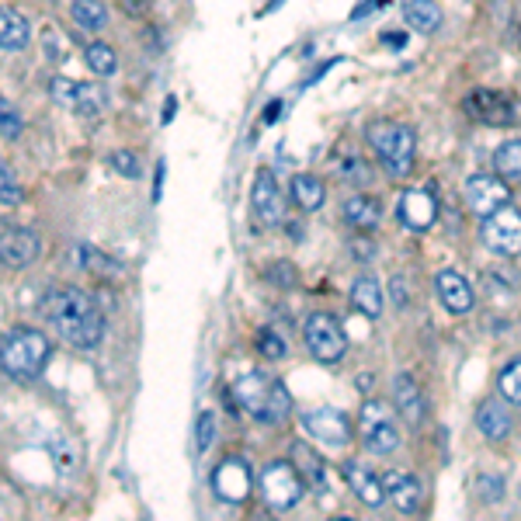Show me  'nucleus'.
<instances>
[{
    "label": "nucleus",
    "mask_w": 521,
    "mask_h": 521,
    "mask_svg": "<svg viewBox=\"0 0 521 521\" xmlns=\"http://www.w3.org/2000/svg\"><path fill=\"white\" fill-rule=\"evenodd\" d=\"M46 317L73 348H98L105 337V317L84 289H56L46 296Z\"/></svg>",
    "instance_id": "obj_1"
},
{
    "label": "nucleus",
    "mask_w": 521,
    "mask_h": 521,
    "mask_svg": "<svg viewBox=\"0 0 521 521\" xmlns=\"http://www.w3.org/2000/svg\"><path fill=\"white\" fill-rule=\"evenodd\" d=\"M49 355H53V344L35 327L7 330L4 344H0V365H4V376L14 379V383H32V379H39Z\"/></svg>",
    "instance_id": "obj_2"
},
{
    "label": "nucleus",
    "mask_w": 521,
    "mask_h": 521,
    "mask_svg": "<svg viewBox=\"0 0 521 521\" xmlns=\"http://www.w3.org/2000/svg\"><path fill=\"white\" fill-rule=\"evenodd\" d=\"M233 396L247 414L264 424H282L292 410V396L285 383L275 376H264V372H244L240 379H233Z\"/></svg>",
    "instance_id": "obj_3"
},
{
    "label": "nucleus",
    "mask_w": 521,
    "mask_h": 521,
    "mask_svg": "<svg viewBox=\"0 0 521 521\" xmlns=\"http://www.w3.org/2000/svg\"><path fill=\"white\" fill-rule=\"evenodd\" d=\"M369 143L390 178H407L417 150L414 129L403 122H376V126H369Z\"/></svg>",
    "instance_id": "obj_4"
},
{
    "label": "nucleus",
    "mask_w": 521,
    "mask_h": 521,
    "mask_svg": "<svg viewBox=\"0 0 521 521\" xmlns=\"http://www.w3.org/2000/svg\"><path fill=\"white\" fill-rule=\"evenodd\" d=\"M306 480L296 469V462H268L261 473V497L268 508L275 511H292L299 501H303Z\"/></svg>",
    "instance_id": "obj_5"
},
{
    "label": "nucleus",
    "mask_w": 521,
    "mask_h": 521,
    "mask_svg": "<svg viewBox=\"0 0 521 521\" xmlns=\"http://www.w3.org/2000/svg\"><path fill=\"white\" fill-rule=\"evenodd\" d=\"M480 240L487 251L501 254V258H518L521 254V212L508 202L497 212H490V216H483Z\"/></svg>",
    "instance_id": "obj_6"
},
{
    "label": "nucleus",
    "mask_w": 521,
    "mask_h": 521,
    "mask_svg": "<svg viewBox=\"0 0 521 521\" xmlns=\"http://www.w3.org/2000/svg\"><path fill=\"white\" fill-rule=\"evenodd\" d=\"M358 435H362L365 449L376 452V456H386L400 445V428H396L390 407L379 400H365L362 414H358Z\"/></svg>",
    "instance_id": "obj_7"
},
{
    "label": "nucleus",
    "mask_w": 521,
    "mask_h": 521,
    "mask_svg": "<svg viewBox=\"0 0 521 521\" xmlns=\"http://www.w3.org/2000/svg\"><path fill=\"white\" fill-rule=\"evenodd\" d=\"M303 337H306V348L313 351V358H320V362H327V365L341 362L344 351H348L344 327L337 324L330 313H310L303 324Z\"/></svg>",
    "instance_id": "obj_8"
},
{
    "label": "nucleus",
    "mask_w": 521,
    "mask_h": 521,
    "mask_svg": "<svg viewBox=\"0 0 521 521\" xmlns=\"http://www.w3.org/2000/svg\"><path fill=\"white\" fill-rule=\"evenodd\" d=\"M396 219L407 230H431L438 223V195L435 188H407L396 198Z\"/></svg>",
    "instance_id": "obj_9"
},
{
    "label": "nucleus",
    "mask_w": 521,
    "mask_h": 521,
    "mask_svg": "<svg viewBox=\"0 0 521 521\" xmlns=\"http://www.w3.org/2000/svg\"><path fill=\"white\" fill-rule=\"evenodd\" d=\"M508 198H511V185L501 174H473V178L466 181V205L469 212H476L480 219L497 212L501 205H508Z\"/></svg>",
    "instance_id": "obj_10"
},
{
    "label": "nucleus",
    "mask_w": 521,
    "mask_h": 521,
    "mask_svg": "<svg viewBox=\"0 0 521 521\" xmlns=\"http://www.w3.org/2000/svg\"><path fill=\"white\" fill-rule=\"evenodd\" d=\"M39 254H42V240L35 230H25V226H4L0 230V261H4V268L21 271Z\"/></svg>",
    "instance_id": "obj_11"
},
{
    "label": "nucleus",
    "mask_w": 521,
    "mask_h": 521,
    "mask_svg": "<svg viewBox=\"0 0 521 521\" xmlns=\"http://www.w3.org/2000/svg\"><path fill=\"white\" fill-rule=\"evenodd\" d=\"M466 112L487 126H511L518 119V101L501 91H473L466 98Z\"/></svg>",
    "instance_id": "obj_12"
},
{
    "label": "nucleus",
    "mask_w": 521,
    "mask_h": 521,
    "mask_svg": "<svg viewBox=\"0 0 521 521\" xmlns=\"http://www.w3.org/2000/svg\"><path fill=\"white\" fill-rule=\"evenodd\" d=\"M212 490H216L219 501L226 504H244L251 494V469L244 459H223L212 469Z\"/></svg>",
    "instance_id": "obj_13"
},
{
    "label": "nucleus",
    "mask_w": 521,
    "mask_h": 521,
    "mask_svg": "<svg viewBox=\"0 0 521 521\" xmlns=\"http://www.w3.org/2000/svg\"><path fill=\"white\" fill-rule=\"evenodd\" d=\"M251 205H254V212H258V223H264V226L285 223L289 202H285L282 188H278V181H275V174H271V171H261L258 178H254Z\"/></svg>",
    "instance_id": "obj_14"
},
{
    "label": "nucleus",
    "mask_w": 521,
    "mask_h": 521,
    "mask_svg": "<svg viewBox=\"0 0 521 521\" xmlns=\"http://www.w3.org/2000/svg\"><path fill=\"white\" fill-rule=\"evenodd\" d=\"M303 428L324 445H344L351 438V421L337 407H310L303 410Z\"/></svg>",
    "instance_id": "obj_15"
},
{
    "label": "nucleus",
    "mask_w": 521,
    "mask_h": 521,
    "mask_svg": "<svg viewBox=\"0 0 521 521\" xmlns=\"http://www.w3.org/2000/svg\"><path fill=\"white\" fill-rule=\"evenodd\" d=\"M344 480H348V487L355 490V497L365 504V508H379V504L390 497L386 494L383 476H376V469H369L365 462H358V459L344 462Z\"/></svg>",
    "instance_id": "obj_16"
},
{
    "label": "nucleus",
    "mask_w": 521,
    "mask_h": 521,
    "mask_svg": "<svg viewBox=\"0 0 521 521\" xmlns=\"http://www.w3.org/2000/svg\"><path fill=\"white\" fill-rule=\"evenodd\" d=\"M435 289H438V299H442V306L449 313H456V317H459V313L473 310V303H476L473 285H469L456 268H442V271H438Z\"/></svg>",
    "instance_id": "obj_17"
},
{
    "label": "nucleus",
    "mask_w": 521,
    "mask_h": 521,
    "mask_svg": "<svg viewBox=\"0 0 521 521\" xmlns=\"http://www.w3.org/2000/svg\"><path fill=\"white\" fill-rule=\"evenodd\" d=\"M386 494H390L393 508L400 515H414L424 501V490H421V480L414 473H386Z\"/></svg>",
    "instance_id": "obj_18"
},
{
    "label": "nucleus",
    "mask_w": 521,
    "mask_h": 521,
    "mask_svg": "<svg viewBox=\"0 0 521 521\" xmlns=\"http://www.w3.org/2000/svg\"><path fill=\"white\" fill-rule=\"evenodd\" d=\"M476 428L490 442H504L511 435V428H515V414L501 400H483L480 410H476Z\"/></svg>",
    "instance_id": "obj_19"
},
{
    "label": "nucleus",
    "mask_w": 521,
    "mask_h": 521,
    "mask_svg": "<svg viewBox=\"0 0 521 521\" xmlns=\"http://www.w3.org/2000/svg\"><path fill=\"white\" fill-rule=\"evenodd\" d=\"M393 403H396V414L403 417V421L410 424V428H417V424L424 421V393L417 390V383L410 376H396L393 379Z\"/></svg>",
    "instance_id": "obj_20"
},
{
    "label": "nucleus",
    "mask_w": 521,
    "mask_h": 521,
    "mask_svg": "<svg viewBox=\"0 0 521 521\" xmlns=\"http://www.w3.org/2000/svg\"><path fill=\"white\" fill-rule=\"evenodd\" d=\"M292 459H296V469L303 473L306 487L313 490V494H324L327 490V469H324V459L317 456V452L310 449V445L296 442L292 445Z\"/></svg>",
    "instance_id": "obj_21"
},
{
    "label": "nucleus",
    "mask_w": 521,
    "mask_h": 521,
    "mask_svg": "<svg viewBox=\"0 0 521 521\" xmlns=\"http://www.w3.org/2000/svg\"><path fill=\"white\" fill-rule=\"evenodd\" d=\"M351 303H355L358 313H365V317L376 320L379 313H383V303H386L383 285H379L376 278H369V275L355 278V285H351Z\"/></svg>",
    "instance_id": "obj_22"
},
{
    "label": "nucleus",
    "mask_w": 521,
    "mask_h": 521,
    "mask_svg": "<svg viewBox=\"0 0 521 521\" xmlns=\"http://www.w3.org/2000/svg\"><path fill=\"white\" fill-rule=\"evenodd\" d=\"M403 4V18H407L410 28H417V32L431 35L442 28V11H438L435 0H400Z\"/></svg>",
    "instance_id": "obj_23"
},
{
    "label": "nucleus",
    "mask_w": 521,
    "mask_h": 521,
    "mask_svg": "<svg viewBox=\"0 0 521 521\" xmlns=\"http://www.w3.org/2000/svg\"><path fill=\"white\" fill-rule=\"evenodd\" d=\"M379 216H383V212H379V202L369 195H351L348 202H344V219H348V226H355V230H362V233L376 230Z\"/></svg>",
    "instance_id": "obj_24"
},
{
    "label": "nucleus",
    "mask_w": 521,
    "mask_h": 521,
    "mask_svg": "<svg viewBox=\"0 0 521 521\" xmlns=\"http://www.w3.org/2000/svg\"><path fill=\"white\" fill-rule=\"evenodd\" d=\"M70 261L77 264V268L91 271V275H101V278H115V275H119V261H112L105 251H98L94 244H77L70 251Z\"/></svg>",
    "instance_id": "obj_25"
},
{
    "label": "nucleus",
    "mask_w": 521,
    "mask_h": 521,
    "mask_svg": "<svg viewBox=\"0 0 521 521\" xmlns=\"http://www.w3.org/2000/svg\"><path fill=\"white\" fill-rule=\"evenodd\" d=\"M0 46H4V53H21L28 46V21L14 7H4V14H0Z\"/></svg>",
    "instance_id": "obj_26"
},
{
    "label": "nucleus",
    "mask_w": 521,
    "mask_h": 521,
    "mask_svg": "<svg viewBox=\"0 0 521 521\" xmlns=\"http://www.w3.org/2000/svg\"><path fill=\"white\" fill-rule=\"evenodd\" d=\"M49 456L56 462V473L60 476H73L80 469V459H84V452H80V442L70 435H53L49 438Z\"/></svg>",
    "instance_id": "obj_27"
},
{
    "label": "nucleus",
    "mask_w": 521,
    "mask_h": 521,
    "mask_svg": "<svg viewBox=\"0 0 521 521\" xmlns=\"http://www.w3.org/2000/svg\"><path fill=\"white\" fill-rule=\"evenodd\" d=\"M70 14H73V25L84 28V32H101V28L108 25L105 0H73Z\"/></svg>",
    "instance_id": "obj_28"
},
{
    "label": "nucleus",
    "mask_w": 521,
    "mask_h": 521,
    "mask_svg": "<svg viewBox=\"0 0 521 521\" xmlns=\"http://www.w3.org/2000/svg\"><path fill=\"white\" fill-rule=\"evenodd\" d=\"M494 171L501 174L508 185H521V139H508V143L497 146Z\"/></svg>",
    "instance_id": "obj_29"
},
{
    "label": "nucleus",
    "mask_w": 521,
    "mask_h": 521,
    "mask_svg": "<svg viewBox=\"0 0 521 521\" xmlns=\"http://www.w3.org/2000/svg\"><path fill=\"white\" fill-rule=\"evenodd\" d=\"M292 198H296L299 209L313 212V209H320V205H324L327 192H324V185L313 178V174H296V178H292Z\"/></svg>",
    "instance_id": "obj_30"
},
{
    "label": "nucleus",
    "mask_w": 521,
    "mask_h": 521,
    "mask_svg": "<svg viewBox=\"0 0 521 521\" xmlns=\"http://www.w3.org/2000/svg\"><path fill=\"white\" fill-rule=\"evenodd\" d=\"M84 60L98 77H112V73L119 70V56H115V49L108 46V42H91V46L84 49Z\"/></svg>",
    "instance_id": "obj_31"
},
{
    "label": "nucleus",
    "mask_w": 521,
    "mask_h": 521,
    "mask_svg": "<svg viewBox=\"0 0 521 521\" xmlns=\"http://www.w3.org/2000/svg\"><path fill=\"white\" fill-rule=\"evenodd\" d=\"M73 112H80L84 119H94V115L105 112V91L98 84H80V94H77V105Z\"/></svg>",
    "instance_id": "obj_32"
},
{
    "label": "nucleus",
    "mask_w": 521,
    "mask_h": 521,
    "mask_svg": "<svg viewBox=\"0 0 521 521\" xmlns=\"http://www.w3.org/2000/svg\"><path fill=\"white\" fill-rule=\"evenodd\" d=\"M497 390L508 403L521 407V358H515L511 365H504V372L497 376Z\"/></svg>",
    "instance_id": "obj_33"
},
{
    "label": "nucleus",
    "mask_w": 521,
    "mask_h": 521,
    "mask_svg": "<svg viewBox=\"0 0 521 521\" xmlns=\"http://www.w3.org/2000/svg\"><path fill=\"white\" fill-rule=\"evenodd\" d=\"M0 202H4V209L21 202V188H18V178H14L11 164H0Z\"/></svg>",
    "instance_id": "obj_34"
},
{
    "label": "nucleus",
    "mask_w": 521,
    "mask_h": 521,
    "mask_svg": "<svg viewBox=\"0 0 521 521\" xmlns=\"http://www.w3.org/2000/svg\"><path fill=\"white\" fill-rule=\"evenodd\" d=\"M49 94H53V101H60V105L73 108V105H77L80 84H77V80H66V77H53V84H49Z\"/></svg>",
    "instance_id": "obj_35"
},
{
    "label": "nucleus",
    "mask_w": 521,
    "mask_h": 521,
    "mask_svg": "<svg viewBox=\"0 0 521 521\" xmlns=\"http://www.w3.org/2000/svg\"><path fill=\"white\" fill-rule=\"evenodd\" d=\"M476 487H480V501L487 504H497L504 497V480L497 473H483L480 480H476Z\"/></svg>",
    "instance_id": "obj_36"
},
{
    "label": "nucleus",
    "mask_w": 521,
    "mask_h": 521,
    "mask_svg": "<svg viewBox=\"0 0 521 521\" xmlns=\"http://www.w3.org/2000/svg\"><path fill=\"white\" fill-rule=\"evenodd\" d=\"M212 442H216V417L212 414H198V424H195V445L202 452L212 449Z\"/></svg>",
    "instance_id": "obj_37"
},
{
    "label": "nucleus",
    "mask_w": 521,
    "mask_h": 521,
    "mask_svg": "<svg viewBox=\"0 0 521 521\" xmlns=\"http://www.w3.org/2000/svg\"><path fill=\"white\" fill-rule=\"evenodd\" d=\"M258 348H261L264 358H282L285 355V341L271 327H264L261 334H258Z\"/></svg>",
    "instance_id": "obj_38"
},
{
    "label": "nucleus",
    "mask_w": 521,
    "mask_h": 521,
    "mask_svg": "<svg viewBox=\"0 0 521 521\" xmlns=\"http://www.w3.org/2000/svg\"><path fill=\"white\" fill-rule=\"evenodd\" d=\"M112 164H115V171L126 174V178H139V160H136V153H129V150L112 153Z\"/></svg>",
    "instance_id": "obj_39"
},
{
    "label": "nucleus",
    "mask_w": 521,
    "mask_h": 521,
    "mask_svg": "<svg viewBox=\"0 0 521 521\" xmlns=\"http://www.w3.org/2000/svg\"><path fill=\"white\" fill-rule=\"evenodd\" d=\"M0 115H4V139H18V132H21V119H18V112L11 108V101H0Z\"/></svg>",
    "instance_id": "obj_40"
},
{
    "label": "nucleus",
    "mask_w": 521,
    "mask_h": 521,
    "mask_svg": "<svg viewBox=\"0 0 521 521\" xmlns=\"http://www.w3.org/2000/svg\"><path fill=\"white\" fill-rule=\"evenodd\" d=\"M150 4H153V0H119V7L129 14V18H146Z\"/></svg>",
    "instance_id": "obj_41"
},
{
    "label": "nucleus",
    "mask_w": 521,
    "mask_h": 521,
    "mask_svg": "<svg viewBox=\"0 0 521 521\" xmlns=\"http://www.w3.org/2000/svg\"><path fill=\"white\" fill-rule=\"evenodd\" d=\"M393 303L396 306H407L410 303V282L403 275L393 278Z\"/></svg>",
    "instance_id": "obj_42"
},
{
    "label": "nucleus",
    "mask_w": 521,
    "mask_h": 521,
    "mask_svg": "<svg viewBox=\"0 0 521 521\" xmlns=\"http://www.w3.org/2000/svg\"><path fill=\"white\" fill-rule=\"evenodd\" d=\"M271 278H275L278 285H292V282H296V271H292V264L278 261L275 268H271Z\"/></svg>",
    "instance_id": "obj_43"
},
{
    "label": "nucleus",
    "mask_w": 521,
    "mask_h": 521,
    "mask_svg": "<svg viewBox=\"0 0 521 521\" xmlns=\"http://www.w3.org/2000/svg\"><path fill=\"white\" fill-rule=\"evenodd\" d=\"M344 174H351L355 181H365V178H369V171H365V167L358 164V157H348V160H344Z\"/></svg>",
    "instance_id": "obj_44"
},
{
    "label": "nucleus",
    "mask_w": 521,
    "mask_h": 521,
    "mask_svg": "<svg viewBox=\"0 0 521 521\" xmlns=\"http://www.w3.org/2000/svg\"><path fill=\"white\" fill-rule=\"evenodd\" d=\"M383 42H386V46H390V49H400V46H407V39H403L400 32H383Z\"/></svg>",
    "instance_id": "obj_45"
},
{
    "label": "nucleus",
    "mask_w": 521,
    "mask_h": 521,
    "mask_svg": "<svg viewBox=\"0 0 521 521\" xmlns=\"http://www.w3.org/2000/svg\"><path fill=\"white\" fill-rule=\"evenodd\" d=\"M164 171H167V164L160 160V167H157V185H153V202H160V188H164Z\"/></svg>",
    "instance_id": "obj_46"
},
{
    "label": "nucleus",
    "mask_w": 521,
    "mask_h": 521,
    "mask_svg": "<svg viewBox=\"0 0 521 521\" xmlns=\"http://www.w3.org/2000/svg\"><path fill=\"white\" fill-rule=\"evenodd\" d=\"M174 119V98H167V108H164V122Z\"/></svg>",
    "instance_id": "obj_47"
}]
</instances>
